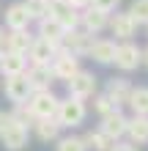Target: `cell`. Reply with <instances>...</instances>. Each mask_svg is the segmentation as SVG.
Segmentation results:
<instances>
[{
    "label": "cell",
    "mask_w": 148,
    "mask_h": 151,
    "mask_svg": "<svg viewBox=\"0 0 148 151\" xmlns=\"http://www.w3.org/2000/svg\"><path fill=\"white\" fill-rule=\"evenodd\" d=\"M88 118V107H85V99H77V96H66V99L58 102V110H55V121L60 124V129L69 127H80V124Z\"/></svg>",
    "instance_id": "1"
},
{
    "label": "cell",
    "mask_w": 148,
    "mask_h": 151,
    "mask_svg": "<svg viewBox=\"0 0 148 151\" xmlns=\"http://www.w3.org/2000/svg\"><path fill=\"white\" fill-rule=\"evenodd\" d=\"M58 102L60 99L52 93V88H39L28 96V107L33 113V118H55Z\"/></svg>",
    "instance_id": "2"
},
{
    "label": "cell",
    "mask_w": 148,
    "mask_h": 151,
    "mask_svg": "<svg viewBox=\"0 0 148 151\" xmlns=\"http://www.w3.org/2000/svg\"><path fill=\"white\" fill-rule=\"evenodd\" d=\"M91 44H93V36H91V33H85L82 28H77V30H66V33H63L58 50H60V52H71V55L82 58V55H88V52H91Z\"/></svg>",
    "instance_id": "3"
},
{
    "label": "cell",
    "mask_w": 148,
    "mask_h": 151,
    "mask_svg": "<svg viewBox=\"0 0 148 151\" xmlns=\"http://www.w3.org/2000/svg\"><path fill=\"white\" fill-rule=\"evenodd\" d=\"M107 30L115 36V41H132L134 33H137V22L132 19L129 11H112L110 22H107Z\"/></svg>",
    "instance_id": "4"
},
{
    "label": "cell",
    "mask_w": 148,
    "mask_h": 151,
    "mask_svg": "<svg viewBox=\"0 0 148 151\" xmlns=\"http://www.w3.org/2000/svg\"><path fill=\"white\" fill-rule=\"evenodd\" d=\"M80 14L74 6H69L66 0H49V17L55 19L63 30H77L80 28Z\"/></svg>",
    "instance_id": "5"
},
{
    "label": "cell",
    "mask_w": 148,
    "mask_h": 151,
    "mask_svg": "<svg viewBox=\"0 0 148 151\" xmlns=\"http://www.w3.org/2000/svg\"><path fill=\"white\" fill-rule=\"evenodd\" d=\"M115 66L121 72H134L137 66H143V50L134 41H118L115 50Z\"/></svg>",
    "instance_id": "6"
},
{
    "label": "cell",
    "mask_w": 148,
    "mask_h": 151,
    "mask_svg": "<svg viewBox=\"0 0 148 151\" xmlns=\"http://www.w3.org/2000/svg\"><path fill=\"white\" fill-rule=\"evenodd\" d=\"M96 85L99 80L93 72H77L71 80H66V88H69V96H77V99H91L93 93H96Z\"/></svg>",
    "instance_id": "7"
},
{
    "label": "cell",
    "mask_w": 148,
    "mask_h": 151,
    "mask_svg": "<svg viewBox=\"0 0 148 151\" xmlns=\"http://www.w3.org/2000/svg\"><path fill=\"white\" fill-rule=\"evenodd\" d=\"M49 69H52V74H55V80H71L77 72H80V58L77 55H71V52H60L58 50V55L52 58V63H49Z\"/></svg>",
    "instance_id": "8"
},
{
    "label": "cell",
    "mask_w": 148,
    "mask_h": 151,
    "mask_svg": "<svg viewBox=\"0 0 148 151\" xmlns=\"http://www.w3.org/2000/svg\"><path fill=\"white\" fill-rule=\"evenodd\" d=\"M107 22H110V14L102 11V8H93V6L82 8V14H80V28L91 36H99L102 30H107Z\"/></svg>",
    "instance_id": "9"
},
{
    "label": "cell",
    "mask_w": 148,
    "mask_h": 151,
    "mask_svg": "<svg viewBox=\"0 0 148 151\" xmlns=\"http://www.w3.org/2000/svg\"><path fill=\"white\" fill-rule=\"evenodd\" d=\"M28 137H30V132H28V124H19V121H14L6 127V132L0 135V140H3V146L8 151H22L25 146H28Z\"/></svg>",
    "instance_id": "10"
},
{
    "label": "cell",
    "mask_w": 148,
    "mask_h": 151,
    "mask_svg": "<svg viewBox=\"0 0 148 151\" xmlns=\"http://www.w3.org/2000/svg\"><path fill=\"white\" fill-rule=\"evenodd\" d=\"M126 124H129V118H126V115L121 113V107H118V110H112V113H107V115H102L99 129H102L110 140H124V137H126Z\"/></svg>",
    "instance_id": "11"
},
{
    "label": "cell",
    "mask_w": 148,
    "mask_h": 151,
    "mask_svg": "<svg viewBox=\"0 0 148 151\" xmlns=\"http://www.w3.org/2000/svg\"><path fill=\"white\" fill-rule=\"evenodd\" d=\"M33 93V85H30V80L28 74H14V77H6V96H8V102H14V104H19V102H28V96Z\"/></svg>",
    "instance_id": "12"
},
{
    "label": "cell",
    "mask_w": 148,
    "mask_h": 151,
    "mask_svg": "<svg viewBox=\"0 0 148 151\" xmlns=\"http://www.w3.org/2000/svg\"><path fill=\"white\" fill-rule=\"evenodd\" d=\"M115 50H118L115 39H93L88 58H93L99 66H110V63H115Z\"/></svg>",
    "instance_id": "13"
},
{
    "label": "cell",
    "mask_w": 148,
    "mask_h": 151,
    "mask_svg": "<svg viewBox=\"0 0 148 151\" xmlns=\"http://www.w3.org/2000/svg\"><path fill=\"white\" fill-rule=\"evenodd\" d=\"M30 22L33 19H30L25 3H11V6L6 8V28L8 30H28Z\"/></svg>",
    "instance_id": "14"
},
{
    "label": "cell",
    "mask_w": 148,
    "mask_h": 151,
    "mask_svg": "<svg viewBox=\"0 0 148 151\" xmlns=\"http://www.w3.org/2000/svg\"><path fill=\"white\" fill-rule=\"evenodd\" d=\"M132 83H129L126 77H112V80H107V93L112 102H115V107H124V104L129 102V93H132Z\"/></svg>",
    "instance_id": "15"
},
{
    "label": "cell",
    "mask_w": 148,
    "mask_h": 151,
    "mask_svg": "<svg viewBox=\"0 0 148 151\" xmlns=\"http://www.w3.org/2000/svg\"><path fill=\"white\" fill-rule=\"evenodd\" d=\"M25 74H28L33 91H39V88H52V80H55L49 63H30L28 69H25Z\"/></svg>",
    "instance_id": "16"
},
{
    "label": "cell",
    "mask_w": 148,
    "mask_h": 151,
    "mask_svg": "<svg viewBox=\"0 0 148 151\" xmlns=\"http://www.w3.org/2000/svg\"><path fill=\"white\" fill-rule=\"evenodd\" d=\"M126 137L134 146H148V115H132L126 124Z\"/></svg>",
    "instance_id": "17"
},
{
    "label": "cell",
    "mask_w": 148,
    "mask_h": 151,
    "mask_svg": "<svg viewBox=\"0 0 148 151\" xmlns=\"http://www.w3.org/2000/svg\"><path fill=\"white\" fill-rule=\"evenodd\" d=\"M58 55V47L55 44H49L44 39H33L30 44V50H28V58H30V63H52V58Z\"/></svg>",
    "instance_id": "18"
},
{
    "label": "cell",
    "mask_w": 148,
    "mask_h": 151,
    "mask_svg": "<svg viewBox=\"0 0 148 151\" xmlns=\"http://www.w3.org/2000/svg\"><path fill=\"white\" fill-rule=\"evenodd\" d=\"M28 69V55L22 52H6L0 58V74L3 77H14V74H22Z\"/></svg>",
    "instance_id": "19"
},
{
    "label": "cell",
    "mask_w": 148,
    "mask_h": 151,
    "mask_svg": "<svg viewBox=\"0 0 148 151\" xmlns=\"http://www.w3.org/2000/svg\"><path fill=\"white\" fill-rule=\"evenodd\" d=\"M33 39H36V36H30V28L28 30H8L6 33V50L8 52H22V55H28Z\"/></svg>",
    "instance_id": "20"
},
{
    "label": "cell",
    "mask_w": 148,
    "mask_h": 151,
    "mask_svg": "<svg viewBox=\"0 0 148 151\" xmlns=\"http://www.w3.org/2000/svg\"><path fill=\"white\" fill-rule=\"evenodd\" d=\"M30 127H33V132H36V137L41 143H52V140L60 137V124L55 118H36Z\"/></svg>",
    "instance_id": "21"
},
{
    "label": "cell",
    "mask_w": 148,
    "mask_h": 151,
    "mask_svg": "<svg viewBox=\"0 0 148 151\" xmlns=\"http://www.w3.org/2000/svg\"><path fill=\"white\" fill-rule=\"evenodd\" d=\"M63 28L52 19V17H44V19H39V39H44V41H49V44H60V39H63Z\"/></svg>",
    "instance_id": "22"
},
{
    "label": "cell",
    "mask_w": 148,
    "mask_h": 151,
    "mask_svg": "<svg viewBox=\"0 0 148 151\" xmlns=\"http://www.w3.org/2000/svg\"><path fill=\"white\" fill-rule=\"evenodd\" d=\"M82 143H85L88 151H110L115 140H110L102 129H93V132H85V135H82Z\"/></svg>",
    "instance_id": "23"
},
{
    "label": "cell",
    "mask_w": 148,
    "mask_h": 151,
    "mask_svg": "<svg viewBox=\"0 0 148 151\" xmlns=\"http://www.w3.org/2000/svg\"><path fill=\"white\" fill-rule=\"evenodd\" d=\"M126 107H132L134 115H148V88H132V93H129V102Z\"/></svg>",
    "instance_id": "24"
},
{
    "label": "cell",
    "mask_w": 148,
    "mask_h": 151,
    "mask_svg": "<svg viewBox=\"0 0 148 151\" xmlns=\"http://www.w3.org/2000/svg\"><path fill=\"white\" fill-rule=\"evenodd\" d=\"M25 8H28V14H30L33 22L49 17V0H25Z\"/></svg>",
    "instance_id": "25"
},
{
    "label": "cell",
    "mask_w": 148,
    "mask_h": 151,
    "mask_svg": "<svg viewBox=\"0 0 148 151\" xmlns=\"http://www.w3.org/2000/svg\"><path fill=\"white\" fill-rule=\"evenodd\" d=\"M129 14H132V19L137 25H148V0H132Z\"/></svg>",
    "instance_id": "26"
},
{
    "label": "cell",
    "mask_w": 148,
    "mask_h": 151,
    "mask_svg": "<svg viewBox=\"0 0 148 151\" xmlns=\"http://www.w3.org/2000/svg\"><path fill=\"white\" fill-rule=\"evenodd\" d=\"M93 110H96V113H99V118H102V115H107V113L118 110V107H115V102H112L107 93H99V96L93 93Z\"/></svg>",
    "instance_id": "27"
},
{
    "label": "cell",
    "mask_w": 148,
    "mask_h": 151,
    "mask_svg": "<svg viewBox=\"0 0 148 151\" xmlns=\"http://www.w3.org/2000/svg\"><path fill=\"white\" fill-rule=\"evenodd\" d=\"M58 151H88L82 143V137H74V135H69V137H58Z\"/></svg>",
    "instance_id": "28"
},
{
    "label": "cell",
    "mask_w": 148,
    "mask_h": 151,
    "mask_svg": "<svg viewBox=\"0 0 148 151\" xmlns=\"http://www.w3.org/2000/svg\"><path fill=\"white\" fill-rule=\"evenodd\" d=\"M11 118H14V121H19V124H28V127H30L33 121H36V118H33V113H30V107H28V102H19V104H14V110H11Z\"/></svg>",
    "instance_id": "29"
},
{
    "label": "cell",
    "mask_w": 148,
    "mask_h": 151,
    "mask_svg": "<svg viewBox=\"0 0 148 151\" xmlns=\"http://www.w3.org/2000/svg\"><path fill=\"white\" fill-rule=\"evenodd\" d=\"M91 6H93V8H102V11H107V14H112V11H118L121 0H91Z\"/></svg>",
    "instance_id": "30"
},
{
    "label": "cell",
    "mask_w": 148,
    "mask_h": 151,
    "mask_svg": "<svg viewBox=\"0 0 148 151\" xmlns=\"http://www.w3.org/2000/svg\"><path fill=\"white\" fill-rule=\"evenodd\" d=\"M110 151H137V146H134V143H129V140H115Z\"/></svg>",
    "instance_id": "31"
},
{
    "label": "cell",
    "mask_w": 148,
    "mask_h": 151,
    "mask_svg": "<svg viewBox=\"0 0 148 151\" xmlns=\"http://www.w3.org/2000/svg\"><path fill=\"white\" fill-rule=\"evenodd\" d=\"M11 124V113H6V110H0V135L6 132V127Z\"/></svg>",
    "instance_id": "32"
},
{
    "label": "cell",
    "mask_w": 148,
    "mask_h": 151,
    "mask_svg": "<svg viewBox=\"0 0 148 151\" xmlns=\"http://www.w3.org/2000/svg\"><path fill=\"white\" fill-rule=\"evenodd\" d=\"M66 3H69V6H74L77 11H82V8H88V6H91V0H66Z\"/></svg>",
    "instance_id": "33"
},
{
    "label": "cell",
    "mask_w": 148,
    "mask_h": 151,
    "mask_svg": "<svg viewBox=\"0 0 148 151\" xmlns=\"http://www.w3.org/2000/svg\"><path fill=\"white\" fill-rule=\"evenodd\" d=\"M6 52H8V50H6V30L0 28V58H3Z\"/></svg>",
    "instance_id": "34"
},
{
    "label": "cell",
    "mask_w": 148,
    "mask_h": 151,
    "mask_svg": "<svg viewBox=\"0 0 148 151\" xmlns=\"http://www.w3.org/2000/svg\"><path fill=\"white\" fill-rule=\"evenodd\" d=\"M143 66H145V69H148V47H145V50H143Z\"/></svg>",
    "instance_id": "35"
},
{
    "label": "cell",
    "mask_w": 148,
    "mask_h": 151,
    "mask_svg": "<svg viewBox=\"0 0 148 151\" xmlns=\"http://www.w3.org/2000/svg\"><path fill=\"white\" fill-rule=\"evenodd\" d=\"M145 30H148V25H145Z\"/></svg>",
    "instance_id": "36"
}]
</instances>
